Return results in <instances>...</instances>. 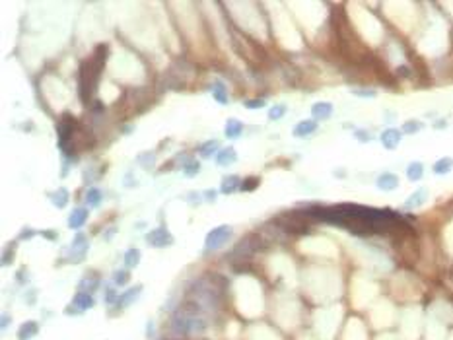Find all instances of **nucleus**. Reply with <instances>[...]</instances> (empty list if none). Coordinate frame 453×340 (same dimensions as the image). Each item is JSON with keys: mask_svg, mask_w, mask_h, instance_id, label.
Returning <instances> with one entry per match:
<instances>
[{"mask_svg": "<svg viewBox=\"0 0 453 340\" xmlns=\"http://www.w3.org/2000/svg\"><path fill=\"white\" fill-rule=\"evenodd\" d=\"M426 199H428V189H424V187H422V189L414 191L407 201H405V204H403V210H414V208H418V206H422V204L426 203Z\"/></svg>", "mask_w": 453, "mask_h": 340, "instance_id": "nucleus-9", "label": "nucleus"}, {"mask_svg": "<svg viewBox=\"0 0 453 340\" xmlns=\"http://www.w3.org/2000/svg\"><path fill=\"white\" fill-rule=\"evenodd\" d=\"M379 138H381V144L385 150H395L403 140V133L399 129H385Z\"/></svg>", "mask_w": 453, "mask_h": 340, "instance_id": "nucleus-8", "label": "nucleus"}, {"mask_svg": "<svg viewBox=\"0 0 453 340\" xmlns=\"http://www.w3.org/2000/svg\"><path fill=\"white\" fill-rule=\"evenodd\" d=\"M86 251H88V241L82 233H76L74 241H72V249H70V261L72 263H78L86 257Z\"/></svg>", "mask_w": 453, "mask_h": 340, "instance_id": "nucleus-7", "label": "nucleus"}, {"mask_svg": "<svg viewBox=\"0 0 453 340\" xmlns=\"http://www.w3.org/2000/svg\"><path fill=\"white\" fill-rule=\"evenodd\" d=\"M235 158H237V154H235L233 148H224V150H220V154H216L218 165H229V163L235 161Z\"/></svg>", "mask_w": 453, "mask_h": 340, "instance_id": "nucleus-21", "label": "nucleus"}, {"mask_svg": "<svg viewBox=\"0 0 453 340\" xmlns=\"http://www.w3.org/2000/svg\"><path fill=\"white\" fill-rule=\"evenodd\" d=\"M446 127H448V123H446L444 119H440V121L434 123V129H446Z\"/></svg>", "mask_w": 453, "mask_h": 340, "instance_id": "nucleus-38", "label": "nucleus"}, {"mask_svg": "<svg viewBox=\"0 0 453 340\" xmlns=\"http://www.w3.org/2000/svg\"><path fill=\"white\" fill-rule=\"evenodd\" d=\"M138 263H140V251L138 249H129L125 253V265H127V269H135Z\"/></svg>", "mask_w": 453, "mask_h": 340, "instance_id": "nucleus-24", "label": "nucleus"}, {"mask_svg": "<svg viewBox=\"0 0 453 340\" xmlns=\"http://www.w3.org/2000/svg\"><path fill=\"white\" fill-rule=\"evenodd\" d=\"M146 241L152 247H165V245L173 243V237L169 235V231L165 227H158V229H152L146 233Z\"/></svg>", "mask_w": 453, "mask_h": 340, "instance_id": "nucleus-6", "label": "nucleus"}, {"mask_svg": "<svg viewBox=\"0 0 453 340\" xmlns=\"http://www.w3.org/2000/svg\"><path fill=\"white\" fill-rule=\"evenodd\" d=\"M43 235H45V237H49V239H55V237H57L55 233H51V229H47V231H43Z\"/></svg>", "mask_w": 453, "mask_h": 340, "instance_id": "nucleus-42", "label": "nucleus"}, {"mask_svg": "<svg viewBox=\"0 0 453 340\" xmlns=\"http://www.w3.org/2000/svg\"><path fill=\"white\" fill-rule=\"evenodd\" d=\"M263 239H261V235H257V233H251V235H247V237H243L237 245H235V249H233V255H241V257H249V255H253V253H257V251L263 249Z\"/></svg>", "mask_w": 453, "mask_h": 340, "instance_id": "nucleus-5", "label": "nucleus"}, {"mask_svg": "<svg viewBox=\"0 0 453 340\" xmlns=\"http://www.w3.org/2000/svg\"><path fill=\"white\" fill-rule=\"evenodd\" d=\"M397 72H399V74H410V70H408V68H405V67H403V68H399V70H397Z\"/></svg>", "mask_w": 453, "mask_h": 340, "instance_id": "nucleus-43", "label": "nucleus"}, {"mask_svg": "<svg viewBox=\"0 0 453 340\" xmlns=\"http://www.w3.org/2000/svg\"><path fill=\"white\" fill-rule=\"evenodd\" d=\"M376 185H378L379 191L389 193V191H395V189L399 187V177H397L395 173H391V171H385V173H381V175L378 177Z\"/></svg>", "mask_w": 453, "mask_h": 340, "instance_id": "nucleus-10", "label": "nucleus"}, {"mask_svg": "<svg viewBox=\"0 0 453 340\" xmlns=\"http://www.w3.org/2000/svg\"><path fill=\"white\" fill-rule=\"evenodd\" d=\"M452 169H453V158H450V156L440 158L436 163H434V167H432V171H434L436 175H448Z\"/></svg>", "mask_w": 453, "mask_h": 340, "instance_id": "nucleus-17", "label": "nucleus"}, {"mask_svg": "<svg viewBox=\"0 0 453 340\" xmlns=\"http://www.w3.org/2000/svg\"><path fill=\"white\" fill-rule=\"evenodd\" d=\"M352 95H356V97H376L378 91L372 90V88H352Z\"/></svg>", "mask_w": 453, "mask_h": 340, "instance_id": "nucleus-30", "label": "nucleus"}, {"mask_svg": "<svg viewBox=\"0 0 453 340\" xmlns=\"http://www.w3.org/2000/svg\"><path fill=\"white\" fill-rule=\"evenodd\" d=\"M171 329L179 335H191V333H204L206 331V321L203 317H189L175 311L171 317Z\"/></svg>", "mask_w": 453, "mask_h": 340, "instance_id": "nucleus-2", "label": "nucleus"}, {"mask_svg": "<svg viewBox=\"0 0 453 340\" xmlns=\"http://www.w3.org/2000/svg\"><path fill=\"white\" fill-rule=\"evenodd\" d=\"M33 235V229H23V233L20 235L22 239H27V237H31Z\"/></svg>", "mask_w": 453, "mask_h": 340, "instance_id": "nucleus-40", "label": "nucleus"}, {"mask_svg": "<svg viewBox=\"0 0 453 340\" xmlns=\"http://www.w3.org/2000/svg\"><path fill=\"white\" fill-rule=\"evenodd\" d=\"M422 129H424V123L410 119V121H407V123H403L401 133H403V135H416V133H418V131H422Z\"/></svg>", "mask_w": 453, "mask_h": 340, "instance_id": "nucleus-23", "label": "nucleus"}, {"mask_svg": "<svg viewBox=\"0 0 453 340\" xmlns=\"http://www.w3.org/2000/svg\"><path fill=\"white\" fill-rule=\"evenodd\" d=\"M204 197H206L208 201H216V191H206Z\"/></svg>", "mask_w": 453, "mask_h": 340, "instance_id": "nucleus-39", "label": "nucleus"}, {"mask_svg": "<svg viewBox=\"0 0 453 340\" xmlns=\"http://www.w3.org/2000/svg\"><path fill=\"white\" fill-rule=\"evenodd\" d=\"M140 292H142V286H136V288H131V290H127L125 294L119 295V301H117V305H119V307H127V305H131L135 299H138Z\"/></svg>", "mask_w": 453, "mask_h": 340, "instance_id": "nucleus-18", "label": "nucleus"}, {"mask_svg": "<svg viewBox=\"0 0 453 340\" xmlns=\"http://www.w3.org/2000/svg\"><path fill=\"white\" fill-rule=\"evenodd\" d=\"M354 136H356L360 142H370V140H372V135H370L368 131H364V129H358V131H354Z\"/></svg>", "mask_w": 453, "mask_h": 340, "instance_id": "nucleus-34", "label": "nucleus"}, {"mask_svg": "<svg viewBox=\"0 0 453 340\" xmlns=\"http://www.w3.org/2000/svg\"><path fill=\"white\" fill-rule=\"evenodd\" d=\"M183 169H185V175H187V177H195V175L201 171V165H199V161H189Z\"/></svg>", "mask_w": 453, "mask_h": 340, "instance_id": "nucleus-31", "label": "nucleus"}, {"mask_svg": "<svg viewBox=\"0 0 453 340\" xmlns=\"http://www.w3.org/2000/svg\"><path fill=\"white\" fill-rule=\"evenodd\" d=\"M10 257H14V245H10V247L6 249V253H4V257H2V265H4V267L10 265Z\"/></svg>", "mask_w": 453, "mask_h": 340, "instance_id": "nucleus-36", "label": "nucleus"}, {"mask_svg": "<svg viewBox=\"0 0 453 340\" xmlns=\"http://www.w3.org/2000/svg\"><path fill=\"white\" fill-rule=\"evenodd\" d=\"M259 185H261V179H259V177H247L245 181H241V189H239V191H247V193H249V191H255Z\"/></svg>", "mask_w": 453, "mask_h": 340, "instance_id": "nucleus-29", "label": "nucleus"}, {"mask_svg": "<svg viewBox=\"0 0 453 340\" xmlns=\"http://www.w3.org/2000/svg\"><path fill=\"white\" fill-rule=\"evenodd\" d=\"M49 199L53 201V204H55L57 208H65L68 204V201H70V195H68V191L65 187H61V189H57L55 193H51Z\"/></svg>", "mask_w": 453, "mask_h": 340, "instance_id": "nucleus-20", "label": "nucleus"}, {"mask_svg": "<svg viewBox=\"0 0 453 340\" xmlns=\"http://www.w3.org/2000/svg\"><path fill=\"white\" fill-rule=\"evenodd\" d=\"M317 131V123H315V119H309V121H302V123H298L294 129V136H298V138H303V136L311 135V133H315Z\"/></svg>", "mask_w": 453, "mask_h": 340, "instance_id": "nucleus-15", "label": "nucleus"}, {"mask_svg": "<svg viewBox=\"0 0 453 340\" xmlns=\"http://www.w3.org/2000/svg\"><path fill=\"white\" fill-rule=\"evenodd\" d=\"M214 99L216 101H220V103H227V95H226V88H224V84H220V82H216L214 84Z\"/></svg>", "mask_w": 453, "mask_h": 340, "instance_id": "nucleus-28", "label": "nucleus"}, {"mask_svg": "<svg viewBox=\"0 0 453 340\" xmlns=\"http://www.w3.org/2000/svg\"><path fill=\"white\" fill-rule=\"evenodd\" d=\"M76 131V119L70 113H63V117L59 119L57 123V133H59V146L65 150L67 148V142L72 138Z\"/></svg>", "mask_w": 453, "mask_h": 340, "instance_id": "nucleus-4", "label": "nucleus"}, {"mask_svg": "<svg viewBox=\"0 0 453 340\" xmlns=\"http://www.w3.org/2000/svg\"><path fill=\"white\" fill-rule=\"evenodd\" d=\"M241 189V181H239V177L237 175H226L224 179H222V193L224 195H231V193H235V191H239Z\"/></svg>", "mask_w": 453, "mask_h": 340, "instance_id": "nucleus-16", "label": "nucleus"}, {"mask_svg": "<svg viewBox=\"0 0 453 340\" xmlns=\"http://www.w3.org/2000/svg\"><path fill=\"white\" fill-rule=\"evenodd\" d=\"M113 282L117 286H125L129 282V272L127 271H117L113 274Z\"/></svg>", "mask_w": 453, "mask_h": 340, "instance_id": "nucleus-32", "label": "nucleus"}, {"mask_svg": "<svg viewBox=\"0 0 453 340\" xmlns=\"http://www.w3.org/2000/svg\"><path fill=\"white\" fill-rule=\"evenodd\" d=\"M39 333V325L35 321H27L18 329V340H31Z\"/></svg>", "mask_w": 453, "mask_h": 340, "instance_id": "nucleus-14", "label": "nucleus"}, {"mask_svg": "<svg viewBox=\"0 0 453 340\" xmlns=\"http://www.w3.org/2000/svg\"><path fill=\"white\" fill-rule=\"evenodd\" d=\"M216 150H218V142L216 140H208V142H204L203 146H201V154H203L204 158H210Z\"/></svg>", "mask_w": 453, "mask_h": 340, "instance_id": "nucleus-27", "label": "nucleus"}, {"mask_svg": "<svg viewBox=\"0 0 453 340\" xmlns=\"http://www.w3.org/2000/svg\"><path fill=\"white\" fill-rule=\"evenodd\" d=\"M284 113H286V105H276V107H272L271 111H269V119L276 121V119L284 117Z\"/></svg>", "mask_w": 453, "mask_h": 340, "instance_id": "nucleus-33", "label": "nucleus"}, {"mask_svg": "<svg viewBox=\"0 0 453 340\" xmlns=\"http://www.w3.org/2000/svg\"><path fill=\"white\" fill-rule=\"evenodd\" d=\"M86 220H88V210L86 208H76L70 214V218H68V226L72 227V229H80V227L86 224Z\"/></svg>", "mask_w": 453, "mask_h": 340, "instance_id": "nucleus-13", "label": "nucleus"}, {"mask_svg": "<svg viewBox=\"0 0 453 340\" xmlns=\"http://www.w3.org/2000/svg\"><path fill=\"white\" fill-rule=\"evenodd\" d=\"M407 177L410 181H420L424 177V163L422 161H410L407 167Z\"/></svg>", "mask_w": 453, "mask_h": 340, "instance_id": "nucleus-19", "label": "nucleus"}, {"mask_svg": "<svg viewBox=\"0 0 453 340\" xmlns=\"http://www.w3.org/2000/svg\"><path fill=\"white\" fill-rule=\"evenodd\" d=\"M97 284H99V280H97V278H90V276H86V278L78 284V288H80L82 292H84V290H88V294H91V292L97 288Z\"/></svg>", "mask_w": 453, "mask_h": 340, "instance_id": "nucleus-26", "label": "nucleus"}, {"mask_svg": "<svg viewBox=\"0 0 453 340\" xmlns=\"http://www.w3.org/2000/svg\"><path fill=\"white\" fill-rule=\"evenodd\" d=\"M107 45H99L95 49L93 57L90 61L82 63L80 72H78V93L84 105H90L91 93L97 90L99 84V74L105 67V59H107Z\"/></svg>", "mask_w": 453, "mask_h": 340, "instance_id": "nucleus-1", "label": "nucleus"}, {"mask_svg": "<svg viewBox=\"0 0 453 340\" xmlns=\"http://www.w3.org/2000/svg\"><path fill=\"white\" fill-rule=\"evenodd\" d=\"M226 136L227 138H237V136L243 133V125L237 121V119H229L226 123Z\"/></svg>", "mask_w": 453, "mask_h": 340, "instance_id": "nucleus-22", "label": "nucleus"}, {"mask_svg": "<svg viewBox=\"0 0 453 340\" xmlns=\"http://www.w3.org/2000/svg\"><path fill=\"white\" fill-rule=\"evenodd\" d=\"M245 107H249V109L265 107V99H247V101H245Z\"/></svg>", "mask_w": 453, "mask_h": 340, "instance_id": "nucleus-35", "label": "nucleus"}, {"mask_svg": "<svg viewBox=\"0 0 453 340\" xmlns=\"http://www.w3.org/2000/svg\"><path fill=\"white\" fill-rule=\"evenodd\" d=\"M99 201H101V191L95 189V187H91L90 191L86 193V204H88V206H97Z\"/></svg>", "mask_w": 453, "mask_h": 340, "instance_id": "nucleus-25", "label": "nucleus"}, {"mask_svg": "<svg viewBox=\"0 0 453 340\" xmlns=\"http://www.w3.org/2000/svg\"><path fill=\"white\" fill-rule=\"evenodd\" d=\"M231 237V227L229 226H218L214 227L208 235H206V241H204V245H206V251H214V249H220V247H224L227 243V239Z\"/></svg>", "mask_w": 453, "mask_h": 340, "instance_id": "nucleus-3", "label": "nucleus"}, {"mask_svg": "<svg viewBox=\"0 0 453 340\" xmlns=\"http://www.w3.org/2000/svg\"><path fill=\"white\" fill-rule=\"evenodd\" d=\"M105 301H107V303H115V301H119V295L115 294L113 290H107V292H105Z\"/></svg>", "mask_w": 453, "mask_h": 340, "instance_id": "nucleus-37", "label": "nucleus"}, {"mask_svg": "<svg viewBox=\"0 0 453 340\" xmlns=\"http://www.w3.org/2000/svg\"><path fill=\"white\" fill-rule=\"evenodd\" d=\"M72 305L82 313V311L91 309V307L95 305V299H93L91 294H88V292H78V294L74 295V299H72Z\"/></svg>", "mask_w": 453, "mask_h": 340, "instance_id": "nucleus-11", "label": "nucleus"}, {"mask_svg": "<svg viewBox=\"0 0 453 340\" xmlns=\"http://www.w3.org/2000/svg\"><path fill=\"white\" fill-rule=\"evenodd\" d=\"M8 323H10V317H8V315H4V317H2V329H6V327H8Z\"/></svg>", "mask_w": 453, "mask_h": 340, "instance_id": "nucleus-41", "label": "nucleus"}, {"mask_svg": "<svg viewBox=\"0 0 453 340\" xmlns=\"http://www.w3.org/2000/svg\"><path fill=\"white\" fill-rule=\"evenodd\" d=\"M311 115L315 121H325L333 115V103L329 101H317L313 107H311Z\"/></svg>", "mask_w": 453, "mask_h": 340, "instance_id": "nucleus-12", "label": "nucleus"}]
</instances>
